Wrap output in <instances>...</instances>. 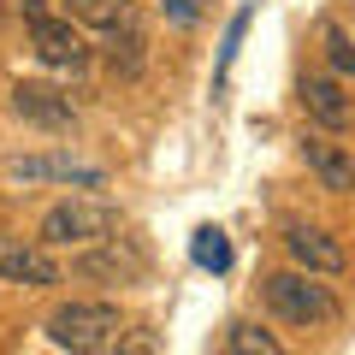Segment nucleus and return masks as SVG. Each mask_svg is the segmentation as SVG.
I'll use <instances>...</instances> for the list:
<instances>
[{"mask_svg":"<svg viewBox=\"0 0 355 355\" xmlns=\"http://www.w3.org/2000/svg\"><path fill=\"white\" fill-rule=\"evenodd\" d=\"M42 331H48V343L65 349V355H107L125 338V314H119L113 302H60Z\"/></svg>","mask_w":355,"mask_h":355,"instance_id":"obj_1","label":"nucleus"},{"mask_svg":"<svg viewBox=\"0 0 355 355\" xmlns=\"http://www.w3.org/2000/svg\"><path fill=\"white\" fill-rule=\"evenodd\" d=\"M119 231V207L101 196H71V202L48 207L42 214V237L48 249H89V243H107Z\"/></svg>","mask_w":355,"mask_h":355,"instance_id":"obj_2","label":"nucleus"},{"mask_svg":"<svg viewBox=\"0 0 355 355\" xmlns=\"http://www.w3.org/2000/svg\"><path fill=\"white\" fill-rule=\"evenodd\" d=\"M261 302L291 326H331L338 320V296L326 284H314V272H266Z\"/></svg>","mask_w":355,"mask_h":355,"instance_id":"obj_3","label":"nucleus"},{"mask_svg":"<svg viewBox=\"0 0 355 355\" xmlns=\"http://www.w3.org/2000/svg\"><path fill=\"white\" fill-rule=\"evenodd\" d=\"M24 24H30V48H36L42 65H53V71H83L89 65V42L77 36L71 18L48 12V0H24Z\"/></svg>","mask_w":355,"mask_h":355,"instance_id":"obj_4","label":"nucleus"},{"mask_svg":"<svg viewBox=\"0 0 355 355\" xmlns=\"http://www.w3.org/2000/svg\"><path fill=\"white\" fill-rule=\"evenodd\" d=\"M12 184H65V190H107V166L77 160V154H18L6 160Z\"/></svg>","mask_w":355,"mask_h":355,"instance_id":"obj_5","label":"nucleus"},{"mask_svg":"<svg viewBox=\"0 0 355 355\" xmlns=\"http://www.w3.org/2000/svg\"><path fill=\"white\" fill-rule=\"evenodd\" d=\"M60 261L48 254V243H24V237H6L0 231V284H24V291H48L60 284Z\"/></svg>","mask_w":355,"mask_h":355,"instance_id":"obj_6","label":"nucleus"},{"mask_svg":"<svg viewBox=\"0 0 355 355\" xmlns=\"http://www.w3.org/2000/svg\"><path fill=\"white\" fill-rule=\"evenodd\" d=\"M284 254L296 261V272H314V279H338L343 266H349L343 243L320 225H284Z\"/></svg>","mask_w":355,"mask_h":355,"instance_id":"obj_7","label":"nucleus"},{"mask_svg":"<svg viewBox=\"0 0 355 355\" xmlns=\"http://www.w3.org/2000/svg\"><path fill=\"white\" fill-rule=\"evenodd\" d=\"M296 95H302V113L314 119L320 130H349V125H355V101L343 95V83H338V77H326V71H308Z\"/></svg>","mask_w":355,"mask_h":355,"instance_id":"obj_8","label":"nucleus"},{"mask_svg":"<svg viewBox=\"0 0 355 355\" xmlns=\"http://www.w3.org/2000/svg\"><path fill=\"white\" fill-rule=\"evenodd\" d=\"M12 113L30 119V125H42V130H71L77 125L71 95L53 89V83H12Z\"/></svg>","mask_w":355,"mask_h":355,"instance_id":"obj_9","label":"nucleus"},{"mask_svg":"<svg viewBox=\"0 0 355 355\" xmlns=\"http://www.w3.org/2000/svg\"><path fill=\"white\" fill-rule=\"evenodd\" d=\"M302 160H308V172L320 178V190H331V196H355V154L343 148V142H331V137H308V142H302Z\"/></svg>","mask_w":355,"mask_h":355,"instance_id":"obj_10","label":"nucleus"},{"mask_svg":"<svg viewBox=\"0 0 355 355\" xmlns=\"http://www.w3.org/2000/svg\"><path fill=\"white\" fill-rule=\"evenodd\" d=\"M71 18L95 24L101 36H125V30H142V24H137V6H130V0H71Z\"/></svg>","mask_w":355,"mask_h":355,"instance_id":"obj_11","label":"nucleus"},{"mask_svg":"<svg viewBox=\"0 0 355 355\" xmlns=\"http://www.w3.org/2000/svg\"><path fill=\"white\" fill-rule=\"evenodd\" d=\"M190 261L202 266V272H231V243H225V231L219 225H202L190 237Z\"/></svg>","mask_w":355,"mask_h":355,"instance_id":"obj_12","label":"nucleus"},{"mask_svg":"<svg viewBox=\"0 0 355 355\" xmlns=\"http://www.w3.org/2000/svg\"><path fill=\"white\" fill-rule=\"evenodd\" d=\"M225 355H284V343L266 326H254V320H237V326L225 331Z\"/></svg>","mask_w":355,"mask_h":355,"instance_id":"obj_13","label":"nucleus"},{"mask_svg":"<svg viewBox=\"0 0 355 355\" xmlns=\"http://www.w3.org/2000/svg\"><path fill=\"white\" fill-rule=\"evenodd\" d=\"M249 24H254V0H243L237 18L225 24V42H219V71H214V83H219V89H225L231 65H237V48H243V36H249Z\"/></svg>","mask_w":355,"mask_h":355,"instance_id":"obj_14","label":"nucleus"},{"mask_svg":"<svg viewBox=\"0 0 355 355\" xmlns=\"http://www.w3.org/2000/svg\"><path fill=\"white\" fill-rule=\"evenodd\" d=\"M320 42H326V60L338 77H355V36L343 24H320Z\"/></svg>","mask_w":355,"mask_h":355,"instance_id":"obj_15","label":"nucleus"},{"mask_svg":"<svg viewBox=\"0 0 355 355\" xmlns=\"http://www.w3.org/2000/svg\"><path fill=\"white\" fill-rule=\"evenodd\" d=\"M77 272H113V279H125V272H137V261H119V254H89V261H77Z\"/></svg>","mask_w":355,"mask_h":355,"instance_id":"obj_16","label":"nucleus"},{"mask_svg":"<svg viewBox=\"0 0 355 355\" xmlns=\"http://www.w3.org/2000/svg\"><path fill=\"white\" fill-rule=\"evenodd\" d=\"M202 6H207V0H160V12L172 18V24H196V18H202Z\"/></svg>","mask_w":355,"mask_h":355,"instance_id":"obj_17","label":"nucleus"},{"mask_svg":"<svg viewBox=\"0 0 355 355\" xmlns=\"http://www.w3.org/2000/svg\"><path fill=\"white\" fill-rule=\"evenodd\" d=\"M119 343H125V338H119ZM107 355H148V331H137V338H130L125 349H107Z\"/></svg>","mask_w":355,"mask_h":355,"instance_id":"obj_18","label":"nucleus"}]
</instances>
